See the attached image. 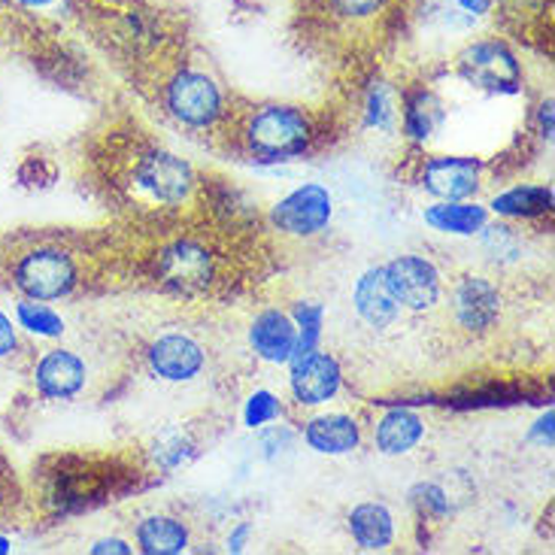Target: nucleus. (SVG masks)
<instances>
[{"mask_svg": "<svg viewBox=\"0 0 555 555\" xmlns=\"http://www.w3.org/2000/svg\"><path fill=\"white\" fill-rule=\"evenodd\" d=\"M137 543L146 555H177L189 546V528L173 516H150L137 526Z\"/></svg>", "mask_w": 555, "mask_h": 555, "instance_id": "19", "label": "nucleus"}, {"mask_svg": "<svg viewBox=\"0 0 555 555\" xmlns=\"http://www.w3.org/2000/svg\"><path fill=\"white\" fill-rule=\"evenodd\" d=\"M295 319L280 313V310H264L256 315L253 328H249V344L256 349V356L268 364H288L295 352Z\"/></svg>", "mask_w": 555, "mask_h": 555, "instance_id": "14", "label": "nucleus"}, {"mask_svg": "<svg viewBox=\"0 0 555 555\" xmlns=\"http://www.w3.org/2000/svg\"><path fill=\"white\" fill-rule=\"evenodd\" d=\"M413 501L420 504L422 513H428V516H443V513L450 511V495L435 486V482H422L413 489Z\"/></svg>", "mask_w": 555, "mask_h": 555, "instance_id": "28", "label": "nucleus"}, {"mask_svg": "<svg viewBox=\"0 0 555 555\" xmlns=\"http://www.w3.org/2000/svg\"><path fill=\"white\" fill-rule=\"evenodd\" d=\"M204 346L189 334H165L150 346L152 374L167 383H189L204 371Z\"/></svg>", "mask_w": 555, "mask_h": 555, "instance_id": "12", "label": "nucleus"}, {"mask_svg": "<svg viewBox=\"0 0 555 555\" xmlns=\"http://www.w3.org/2000/svg\"><path fill=\"white\" fill-rule=\"evenodd\" d=\"M331 212H334V201L328 189L319 182H304L273 207L271 219L288 237H313L328 228Z\"/></svg>", "mask_w": 555, "mask_h": 555, "instance_id": "8", "label": "nucleus"}, {"mask_svg": "<svg viewBox=\"0 0 555 555\" xmlns=\"http://www.w3.org/2000/svg\"><path fill=\"white\" fill-rule=\"evenodd\" d=\"M459 70L467 82H474L486 91L513 94V91H519V82H522L519 61L507 46L498 43V40H480V43L467 46L459 59Z\"/></svg>", "mask_w": 555, "mask_h": 555, "instance_id": "6", "label": "nucleus"}, {"mask_svg": "<svg viewBox=\"0 0 555 555\" xmlns=\"http://www.w3.org/2000/svg\"><path fill=\"white\" fill-rule=\"evenodd\" d=\"M7 504H10V474L0 467V511H3Z\"/></svg>", "mask_w": 555, "mask_h": 555, "instance_id": "34", "label": "nucleus"}, {"mask_svg": "<svg viewBox=\"0 0 555 555\" xmlns=\"http://www.w3.org/2000/svg\"><path fill=\"white\" fill-rule=\"evenodd\" d=\"M216 276V261L210 249L195 241H177L158 256V280L177 295H197L210 288Z\"/></svg>", "mask_w": 555, "mask_h": 555, "instance_id": "7", "label": "nucleus"}, {"mask_svg": "<svg viewBox=\"0 0 555 555\" xmlns=\"http://www.w3.org/2000/svg\"><path fill=\"white\" fill-rule=\"evenodd\" d=\"M246 146L261 162H288L313 143V121L298 106H261L246 121Z\"/></svg>", "mask_w": 555, "mask_h": 555, "instance_id": "1", "label": "nucleus"}, {"mask_svg": "<svg viewBox=\"0 0 555 555\" xmlns=\"http://www.w3.org/2000/svg\"><path fill=\"white\" fill-rule=\"evenodd\" d=\"M18 349V331H15L13 319L0 310V361L13 359Z\"/></svg>", "mask_w": 555, "mask_h": 555, "instance_id": "30", "label": "nucleus"}, {"mask_svg": "<svg viewBox=\"0 0 555 555\" xmlns=\"http://www.w3.org/2000/svg\"><path fill=\"white\" fill-rule=\"evenodd\" d=\"M422 437H425V422L404 406L389 410L374 428L376 450L386 452V455H406L413 447H420Z\"/></svg>", "mask_w": 555, "mask_h": 555, "instance_id": "17", "label": "nucleus"}, {"mask_svg": "<svg viewBox=\"0 0 555 555\" xmlns=\"http://www.w3.org/2000/svg\"><path fill=\"white\" fill-rule=\"evenodd\" d=\"M34 386L49 401H70L86 389V361L70 349H49L34 367Z\"/></svg>", "mask_w": 555, "mask_h": 555, "instance_id": "11", "label": "nucleus"}, {"mask_svg": "<svg viewBox=\"0 0 555 555\" xmlns=\"http://www.w3.org/2000/svg\"><path fill=\"white\" fill-rule=\"evenodd\" d=\"M349 534L367 553L389 550L395 541V519L386 504H359L349 513Z\"/></svg>", "mask_w": 555, "mask_h": 555, "instance_id": "18", "label": "nucleus"}, {"mask_svg": "<svg viewBox=\"0 0 555 555\" xmlns=\"http://www.w3.org/2000/svg\"><path fill=\"white\" fill-rule=\"evenodd\" d=\"M0 3H7V0H0Z\"/></svg>", "mask_w": 555, "mask_h": 555, "instance_id": "37", "label": "nucleus"}, {"mask_svg": "<svg viewBox=\"0 0 555 555\" xmlns=\"http://www.w3.org/2000/svg\"><path fill=\"white\" fill-rule=\"evenodd\" d=\"M189 459V443L182 440L180 431H165L155 443V462L162 467H177Z\"/></svg>", "mask_w": 555, "mask_h": 555, "instance_id": "27", "label": "nucleus"}, {"mask_svg": "<svg viewBox=\"0 0 555 555\" xmlns=\"http://www.w3.org/2000/svg\"><path fill=\"white\" fill-rule=\"evenodd\" d=\"M307 443L310 450L322 452V455H346V452L359 450L361 428L359 422L346 413H325L307 422Z\"/></svg>", "mask_w": 555, "mask_h": 555, "instance_id": "16", "label": "nucleus"}, {"mask_svg": "<svg viewBox=\"0 0 555 555\" xmlns=\"http://www.w3.org/2000/svg\"><path fill=\"white\" fill-rule=\"evenodd\" d=\"M498 216H511V219H531V216H543L553 207V189L543 185H519L504 195H498L489 204Z\"/></svg>", "mask_w": 555, "mask_h": 555, "instance_id": "21", "label": "nucleus"}, {"mask_svg": "<svg viewBox=\"0 0 555 555\" xmlns=\"http://www.w3.org/2000/svg\"><path fill=\"white\" fill-rule=\"evenodd\" d=\"M165 101L170 116L189 128H210L222 116V89L212 76L201 70H182L173 76L167 82Z\"/></svg>", "mask_w": 555, "mask_h": 555, "instance_id": "3", "label": "nucleus"}, {"mask_svg": "<svg viewBox=\"0 0 555 555\" xmlns=\"http://www.w3.org/2000/svg\"><path fill=\"white\" fill-rule=\"evenodd\" d=\"M328 3L346 18H367V15L379 13L386 0H328Z\"/></svg>", "mask_w": 555, "mask_h": 555, "instance_id": "29", "label": "nucleus"}, {"mask_svg": "<svg viewBox=\"0 0 555 555\" xmlns=\"http://www.w3.org/2000/svg\"><path fill=\"white\" fill-rule=\"evenodd\" d=\"M422 189L440 201H467L480 189V165L474 158H431L422 170Z\"/></svg>", "mask_w": 555, "mask_h": 555, "instance_id": "13", "label": "nucleus"}, {"mask_svg": "<svg viewBox=\"0 0 555 555\" xmlns=\"http://www.w3.org/2000/svg\"><path fill=\"white\" fill-rule=\"evenodd\" d=\"M276 416H280V401H276L273 391L261 389L249 398V404H246V425L249 428H261V425H268Z\"/></svg>", "mask_w": 555, "mask_h": 555, "instance_id": "26", "label": "nucleus"}, {"mask_svg": "<svg viewBox=\"0 0 555 555\" xmlns=\"http://www.w3.org/2000/svg\"><path fill=\"white\" fill-rule=\"evenodd\" d=\"M443 121V106L435 94L428 91H416L410 94L404 104V131L413 140H428L435 134V128Z\"/></svg>", "mask_w": 555, "mask_h": 555, "instance_id": "22", "label": "nucleus"}, {"mask_svg": "<svg viewBox=\"0 0 555 555\" xmlns=\"http://www.w3.org/2000/svg\"><path fill=\"white\" fill-rule=\"evenodd\" d=\"M386 285H389L391 298L398 300V307L425 313L440 300V273L437 268L422 256H398L391 258L383 268Z\"/></svg>", "mask_w": 555, "mask_h": 555, "instance_id": "5", "label": "nucleus"}, {"mask_svg": "<svg viewBox=\"0 0 555 555\" xmlns=\"http://www.w3.org/2000/svg\"><path fill=\"white\" fill-rule=\"evenodd\" d=\"M15 3H22V7H28V10H49V7H55L61 0H15Z\"/></svg>", "mask_w": 555, "mask_h": 555, "instance_id": "35", "label": "nucleus"}, {"mask_svg": "<svg viewBox=\"0 0 555 555\" xmlns=\"http://www.w3.org/2000/svg\"><path fill=\"white\" fill-rule=\"evenodd\" d=\"M364 113H367V125L371 128H379V131H395V98H391V89L386 82H376L374 89L367 91V104H364Z\"/></svg>", "mask_w": 555, "mask_h": 555, "instance_id": "25", "label": "nucleus"}, {"mask_svg": "<svg viewBox=\"0 0 555 555\" xmlns=\"http://www.w3.org/2000/svg\"><path fill=\"white\" fill-rule=\"evenodd\" d=\"M10 546H13V543H10V541H7V538H3V534H0V555L10 553Z\"/></svg>", "mask_w": 555, "mask_h": 555, "instance_id": "36", "label": "nucleus"}, {"mask_svg": "<svg viewBox=\"0 0 555 555\" xmlns=\"http://www.w3.org/2000/svg\"><path fill=\"white\" fill-rule=\"evenodd\" d=\"M322 319H325V310L319 304H313V300L295 304V328H298V337H295L292 361H300L304 356H310V352L319 349V340H322Z\"/></svg>", "mask_w": 555, "mask_h": 555, "instance_id": "24", "label": "nucleus"}, {"mask_svg": "<svg viewBox=\"0 0 555 555\" xmlns=\"http://www.w3.org/2000/svg\"><path fill=\"white\" fill-rule=\"evenodd\" d=\"M452 313L465 331H489L501 315V295L486 276H462L452 288Z\"/></svg>", "mask_w": 555, "mask_h": 555, "instance_id": "10", "label": "nucleus"}, {"mask_svg": "<svg viewBox=\"0 0 555 555\" xmlns=\"http://www.w3.org/2000/svg\"><path fill=\"white\" fill-rule=\"evenodd\" d=\"M134 185L158 204H182L195 189V170L173 152L152 150L137 162Z\"/></svg>", "mask_w": 555, "mask_h": 555, "instance_id": "4", "label": "nucleus"}, {"mask_svg": "<svg viewBox=\"0 0 555 555\" xmlns=\"http://www.w3.org/2000/svg\"><path fill=\"white\" fill-rule=\"evenodd\" d=\"M249 531H253V526H249V522H243V526L237 528V531H234L231 538H228V546H231L234 553H241L243 543H246V538H249Z\"/></svg>", "mask_w": 555, "mask_h": 555, "instance_id": "32", "label": "nucleus"}, {"mask_svg": "<svg viewBox=\"0 0 555 555\" xmlns=\"http://www.w3.org/2000/svg\"><path fill=\"white\" fill-rule=\"evenodd\" d=\"M15 325L28 334H37V337H61L64 334V319L52 307H46L43 300H18Z\"/></svg>", "mask_w": 555, "mask_h": 555, "instance_id": "23", "label": "nucleus"}, {"mask_svg": "<svg viewBox=\"0 0 555 555\" xmlns=\"http://www.w3.org/2000/svg\"><path fill=\"white\" fill-rule=\"evenodd\" d=\"M79 283L74 256L61 246H34L13 261V285L30 300L67 298Z\"/></svg>", "mask_w": 555, "mask_h": 555, "instance_id": "2", "label": "nucleus"}, {"mask_svg": "<svg viewBox=\"0 0 555 555\" xmlns=\"http://www.w3.org/2000/svg\"><path fill=\"white\" fill-rule=\"evenodd\" d=\"M462 7H465L467 13L482 15V13H489V7H492V0H462Z\"/></svg>", "mask_w": 555, "mask_h": 555, "instance_id": "33", "label": "nucleus"}, {"mask_svg": "<svg viewBox=\"0 0 555 555\" xmlns=\"http://www.w3.org/2000/svg\"><path fill=\"white\" fill-rule=\"evenodd\" d=\"M425 222L443 231V234H477L486 225V207L480 204H465V201H440L425 210Z\"/></svg>", "mask_w": 555, "mask_h": 555, "instance_id": "20", "label": "nucleus"}, {"mask_svg": "<svg viewBox=\"0 0 555 555\" xmlns=\"http://www.w3.org/2000/svg\"><path fill=\"white\" fill-rule=\"evenodd\" d=\"M344 374H340V364L328 352H310L300 361H292V376H288V386L295 401L304 406H319L331 401L337 391H340Z\"/></svg>", "mask_w": 555, "mask_h": 555, "instance_id": "9", "label": "nucleus"}, {"mask_svg": "<svg viewBox=\"0 0 555 555\" xmlns=\"http://www.w3.org/2000/svg\"><path fill=\"white\" fill-rule=\"evenodd\" d=\"M91 553L94 555H101V553H121V555H128L131 553V546L125 541H119V538H109V541H98L94 546H91Z\"/></svg>", "mask_w": 555, "mask_h": 555, "instance_id": "31", "label": "nucleus"}, {"mask_svg": "<svg viewBox=\"0 0 555 555\" xmlns=\"http://www.w3.org/2000/svg\"><path fill=\"white\" fill-rule=\"evenodd\" d=\"M352 304H356V313H359L361 322L371 328H389L391 322L401 315V307L391 298L389 285H386L383 268H371V271L361 273L356 292H352Z\"/></svg>", "mask_w": 555, "mask_h": 555, "instance_id": "15", "label": "nucleus"}]
</instances>
